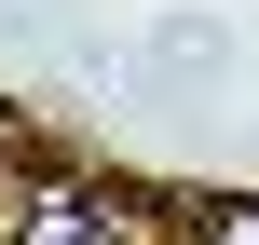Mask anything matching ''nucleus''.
<instances>
[{
    "instance_id": "f257e3e1",
    "label": "nucleus",
    "mask_w": 259,
    "mask_h": 245,
    "mask_svg": "<svg viewBox=\"0 0 259 245\" xmlns=\"http://www.w3.org/2000/svg\"><path fill=\"white\" fill-rule=\"evenodd\" d=\"M205 218V245H259V191H232V205H191Z\"/></svg>"
}]
</instances>
